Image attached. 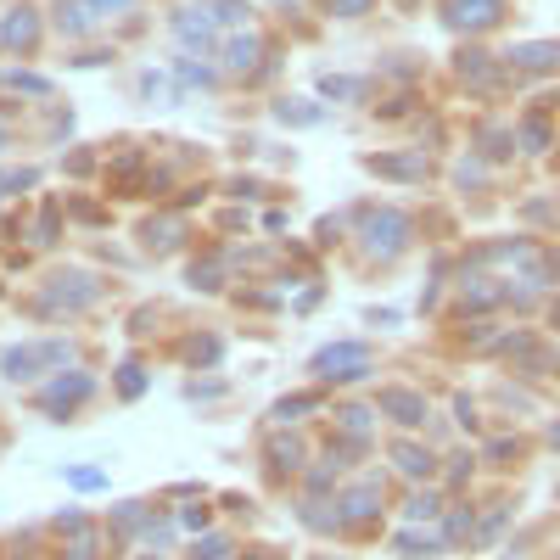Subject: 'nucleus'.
<instances>
[{
  "instance_id": "f257e3e1",
  "label": "nucleus",
  "mask_w": 560,
  "mask_h": 560,
  "mask_svg": "<svg viewBox=\"0 0 560 560\" xmlns=\"http://www.w3.org/2000/svg\"><path fill=\"white\" fill-rule=\"evenodd\" d=\"M359 241L370 258H398L409 247V219L398 208H370L359 219Z\"/></svg>"
},
{
  "instance_id": "f03ea898",
  "label": "nucleus",
  "mask_w": 560,
  "mask_h": 560,
  "mask_svg": "<svg viewBox=\"0 0 560 560\" xmlns=\"http://www.w3.org/2000/svg\"><path fill=\"white\" fill-rule=\"evenodd\" d=\"M68 359H73L68 342H23V348H12L0 359V370H6V381H34V376H45L51 364H68Z\"/></svg>"
},
{
  "instance_id": "7ed1b4c3",
  "label": "nucleus",
  "mask_w": 560,
  "mask_h": 560,
  "mask_svg": "<svg viewBox=\"0 0 560 560\" xmlns=\"http://www.w3.org/2000/svg\"><path fill=\"white\" fill-rule=\"evenodd\" d=\"M314 376L320 381H364L370 376V348L364 342H331L314 353Z\"/></svg>"
},
{
  "instance_id": "20e7f679",
  "label": "nucleus",
  "mask_w": 560,
  "mask_h": 560,
  "mask_svg": "<svg viewBox=\"0 0 560 560\" xmlns=\"http://www.w3.org/2000/svg\"><path fill=\"white\" fill-rule=\"evenodd\" d=\"M101 297V286L90 275H51V286H45V297H40V314H51V308H90Z\"/></svg>"
},
{
  "instance_id": "39448f33",
  "label": "nucleus",
  "mask_w": 560,
  "mask_h": 560,
  "mask_svg": "<svg viewBox=\"0 0 560 560\" xmlns=\"http://www.w3.org/2000/svg\"><path fill=\"white\" fill-rule=\"evenodd\" d=\"M504 17V0H443V23L454 34H482Z\"/></svg>"
},
{
  "instance_id": "423d86ee",
  "label": "nucleus",
  "mask_w": 560,
  "mask_h": 560,
  "mask_svg": "<svg viewBox=\"0 0 560 560\" xmlns=\"http://www.w3.org/2000/svg\"><path fill=\"white\" fill-rule=\"evenodd\" d=\"M90 392H96V381L84 376V370H73V376H68V370H62V376H56L51 387L40 392V409H51V415H62V409H68V404H84Z\"/></svg>"
},
{
  "instance_id": "0eeeda50",
  "label": "nucleus",
  "mask_w": 560,
  "mask_h": 560,
  "mask_svg": "<svg viewBox=\"0 0 560 560\" xmlns=\"http://www.w3.org/2000/svg\"><path fill=\"white\" fill-rule=\"evenodd\" d=\"M34 40H40V12L12 6L0 17V51H34Z\"/></svg>"
},
{
  "instance_id": "6e6552de",
  "label": "nucleus",
  "mask_w": 560,
  "mask_h": 560,
  "mask_svg": "<svg viewBox=\"0 0 560 560\" xmlns=\"http://www.w3.org/2000/svg\"><path fill=\"white\" fill-rule=\"evenodd\" d=\"M376 510H381V482H359V488H348L336 499V521H342V527H359V521H370Z\"/></svg>"
},
{
  "instance_id": "1a4fd4ad",
  "label": "nucleus",
  "mask_w": 560,
  "mask_h": 560,
  "mask_svg": "<svg viewBox=\"0 0 560 560\" xmlns=\"http://www.w3.org/2000/svg\"><path fill=\"white\" fill-rule=\"evenodd\" d=\"M381 415H392L398 426H420L426 420V398L415 387H381Z\"/></svg>"
},
{
  "instance_id": "9d476101",
  "label": "nucleus",
  "mask_w": 560,
  "mask_h": 560,
  "mask_svg": "<svg viewBox=\"0 0 560 560\" xmlns=\"http://www.w3.org/2000/svg\"><path fill=\"white\" fill-rule=\"evenodd\" d=\"M258 56H264V40H258L252 28H241V34L224 40V68H230V73H252V68H258Z\"/></svg>"
},
{
  "instance_id": "9b49d317",
  "label": "nucleus",
  "mask_w": 560,
  "mask_h": 560,
  "mask_svg": "<svg viewBox=\"0 0 560 560\" xmlns=\"http://www.w3.org/2000/svg\"><path fill=\"white\" fill-rule=\"evenodd\" d=\"M370 168H376V174H387V180H426V152H392V157H370Z\"/></svg>"
},
{
  "instance_id": "f8f14e48",
  "label": "nucleus",
  "mask_w": 560,
  "mask_h": 560,
  "mask_svg": "<svg viewBox=\"0 0 560 560\" xmlns=\"http://www.w3.org/2000/svg\"><path fill=\"white\" fill-rule=\"evenodd\" d=\"M174 34H180L191 51H208L213 45V17L202 12V6H185V12H174Z\"/></svg>"
},
{
  "instance_id": "ddd939ff",
  "label": "nucleus",
  "mask_w": 560,
  "mask_h": 560,
  "mask_svg": "<svg viewBox=\"0 0 560 560\" xmlns=\"http://www.w3.org/2000/svg\"><path fill=\"white\" fill-rule=\"evenodd\" d=\"M510 62H516V68H527V73H555V68H560V45H555V40L516 45V51H510Z\"/></svg>"
},
{
  "instance_id": "4468645a",
  "label": "nucleus",
  "mask_w": 560,
  "mask_h": 560,
  "mask_svg": "<svg viewBox=\"0 0 560 560\" xmlns=\"http://www.w3.org/2000/svg\"><path fill=\"white\" fill-rule=\"evenodd\" d=\"M56 28H62V34H73V40H84V34L96 28L90 0H62V6H56Z\"/></svg>"
},
{
  "instance_id": "2eb2a0df",
  "label": "nucleus",
  "mask_w": 560,
  "mask_h": 560,
  "mask_svg": "<svg viewBox=\"0 0 560 560\" xmlns=\"http://www.w3.org/2000/svg\"><path fill=\"white\" fill-rule=\"evenodd\" d=\"M460 297H465V308H493V303L504 297V286H493L488 275H465Z\"/></svg>"
},
{
  "instance_id": "dca6fc26",
  "label": "nucleus",
  "mask_w": 560,
  "mask_h": 560,
  "mask_svg": "<svg viewBox=\"0 0 560 560\" xmlns=\"http://www.w3.org/2000/svg\"><path fill=\"white\" fill-rule=\"evenodd\" d=\"M392 460H398V471H404V476H415V482H420V476H432V454H426V448H415V443H398V448H392Z\"/></svg>"
},
{
  "instance_id": "f3484780",
  "label": "nucleus",
  "mask_w": 560,
  "mask_h": 560,
  "mask_svg": "<svg viewBox=\"0 0 560 560\" xmlns=\"http://www.w3.org/2000/svg\"><path fill=\"white\" fill-rule=\"evenodd\" d=\"M392 549H398V555H409V560H420V555H437V549H443V538H432V532H398V538H392Z\"/></svg>"
},
{
  "instance_id": "a211bd4d",
  "label": "nucleus",
  "mask_w": 560,
  "mask_h": 560,
  "mask_svg": "<svg viewBox=\"0 0 560 560\" xmlns=\"http://www.w3.org/2000/svg\"><path fill=\"white\" fill-rule=\"evenodd\" d=\"M320 90H325V96H336V101H359V96H370V79H348V73H325V79H320Z\"/></svg>"
},
{
  "instance_id": "6ab92c4d",
  "label": "nucleus",
  "mask_w": 560,
  "mask_h": 560,
  "mask_svg": "<svg viewBox=\"0 0 560 560\" xmlns=\"http://www.w3.org/2000/svg\"><path fill=\"white\" fill-rule=\"evenodd\" d=\"M202 12H208L213 23H230V28H236V23H247L252 6H247V0H202Z\"/></svg>"
},
{
  "instance_id": "aec40b11",
  "label": "nucleus",
  "mask_w": 560,
  "mask_h": 560,
  "mask_svg": "<svg viewBox=\"0 0 560 560\" xmlns=\"http://www.w3.org/2000/svg\"><path fill=\"white\" fill-rule=\"evenodd\" d=\"M460 79H471V84H493V62H488V51H460Z\"/></svg>"
},
{
  "instance_id": "412c9836",
  "label": "nucleus",
  "mask_w": 560,
  "mask_h": 560,
  "mask_svg": "<svg viewBox=\"0 0 560 560\" xmlns=\"http://www.w3.org/2000/svg\"><path fill=\"white\" fill-rule=\"evenodd\" d=\"M404 516H409V521H437V516H443V499H437L432 488H426V493H409Z\"/></svg>"
},
{
  "instance_id": "4be33fe9",
  "label": "nucleus",
  "mask_w": 560,
  "mask_h": 560,
  "mask_svg": "<svg viewBox=\"0 0 560 560\" xmlns=\"http://www.w3.org/2000/svg\"><path fill=\"white\" fill-rule=\"evenodd\" d=\"M0 84H6V90H23V96H51V79H40V73H23V68H12Z\"/></svg>"
},
{
  "instance_id": "5701e85b",
  "label": "nucleus",
  "mask_w": 560,
  "mask_h": 560,
  "mask_svg": "<svg viewBox=\"0 0 560 560\" xmlns=\"http://www.w3.org/2000/svg\"><path fill=\"white\" fill-rule=\"evenodd\" d=\"M269 460H275L280 471H297V465H303V443H297V437H275V443H269Z\"/></svg>"
},
{
  "instance_id": "b1692460",
  "label": "nucleus",
  "mask_w": 560,
  "mask_h": 560,
  "mask_svg": "<svg viewBox=\"0 0 560 560\" xmlns=\"http://www.w3.org/2000/svg\"><path fill=\"white\" fill-rule=\"evenodd\" d=\"M370 420H376V409L348 404V409H342V432H348V437H364V432H370Z\"/></svg>"
},
{
  "instance_id": "393cba45",
  "label": "nucleus",
  "mask_w": 560,
  "mask_h": 560,
  "mask_svg": "<svg viewBox=\"0 0 560 560\" xmlns=\"http://www.w3.org/2000/svg\"><path fill=\"white\" fill-rule=\"evenodd\" d=\"M146 241H152V247L157 252H168V247H174V241H180V224H174V219H163V224H146Z\"/></svg>"
},
{
  "instance_id": "a878e982",
  "label": "nucleus",
  "mask_w": 560,
  "mask_h": 560,
  "mask_svg": "<svg viewBox=\"0 0 560 560\" xmlns=\"http://www.w3.org/2000/svg\"><path fill=\"white\" fill-rule=\"evenodd\" d=\"M118 392H124V398H140V392H146V370H140V364H124V370H118Z\"/></svg>"
},
{
  "instance_id": "bb28decb",
  "label": "nucleus",
  "mask_w": 560,
  "mask_h": 560,
  "mask_svg": "<svg viewBox=\"0 0 560 560\" xmlns=\"http://www.w3.org/2000/svg\"><path fill=\"white\" fill-rule=\"evenodd\" d=\"M275 118L280 124H320V107H292V101H280Z\"/></svg>"
},
{
  "instance_id": "cd10ccee",
  "label": "nucleus",
  "mask_w": 560,
  "mask_h": 560,
  "mask_svg": "<svg viewBox=\"0 0 560 560\" xmlns=\"http://www.w3.org/2000/svg\"><path fill=\"white\" fill-rule=\"evenodd\" d=\"M521 140H527V152H544V146H549V124H544V118H527V124H521Z\"/></svg>"
},
{
  "instance_id": "c85d7f7f",
  "label": "nucleus",
  "mask_w": 560,
  "mask_h": 560,
  "mask_svg": "<svg viewBox=\"0 0 560 560\" xmlns=\"http://www.w3.org/2000/svg\"><path fill=\"white\" fill-rule=\"evenodd\" d=\"M303 409H314V392H297V398H280L275 404V420H297Z\"/></svg>"
},
{
  "instance_id": "c756f323",
  "label": "nucleus",
  "mask_w": 560,
  "mask_h": 560,
  "mask_svg": "<svg viewBox=\"0 0 560 560\" xmlns=\"http://www.w3.org/2000/svg\"><path fill=\"white\" fill-rule=\"evenodd\" d=\"M331 6V17H364V12H376V0H325Z\"/></svg>"
},
{
  "instance_id": "7c9ffc66",
  "label": "nucleus",
  "mask_w": 560,
  "mask_h": 560,
  "mask_svg": "<svg viewBox=\"0 0 560 560\" xmlns=\"http://www.w3.org/2000/svg\"><path fill=\"white\" fill-rule=\"evenodd\" d=\"M34 180H40L34 168H6V174H0V191H23V185H34Z\"/></svg>"
},
{
  "instance_id": "2f4dec72",
  "label": "nucleus",
  "mask_w": 560,
  "mask_h": 560,
  "mask_svg": "<svg viewBox=\"0 0 560 560\" xmlns=\"http://www.w3.org/2000/svg\"><path fill=\"white\" fill-rule=\"evenodd\" d=\"M230 555V538H202V544H196V560H224Z\"/></svg>"
},
{
  "instance_id": "473e14b6",
  "label": "nucleus",
  "mask_w": 560,
  "mask_h": 560,
  "mask_svg": "<svg viewBox=\"0 0 560 560\" xmlns=\"http://www.w3.org/2000/svg\"><path fill=\"white\" fill-rule=\"evenodd\" d=\"M180 79L185 84H213V68H202V62H191V56H185V62H180Z\"/></svg>"
},
{
  "instance_id": "72a5a7b5",
  "label": "nucleus",
  "mask_w": 560,
  "mask_h": 560,
  "mask_svg": "<svg viewBox=\"0 0 560 560\" xmlns=\"http://www.w3.org/2000/svg\"><path fill=\"white\" fill-rule=\"evenodd\" d=\"M460 532H471V510H454V516H448V527H443V544H454Z\"/></svg>"
},
{
  "instance_id": "f704fd0d",
  "label": "nucleus",
  "mask_w": 560,
  "mask_h": 560,
  "mask_svg": "<svg viewBox=\"0 0 560 560\" xmlns=\"http://www.w3.org/2000/svg\"><path fill=\"white\" fill-rule=\"evenodd\" d=\"M140 90H146V96H174V84H168L163 73H140Z\"/></svg>"
},
{
  "instance_id": "c9c22d12",
  "label": "nucleus",
  "mask_w": 560,
  "mask_h": 560,
  "mask_svg": "<svg viewBox=\"0 0 560 560\" xmlns=\"http://www.w3.org/2000/svg\"><path fill=\"white\" fill-rule=\"evenodd\" d=\"M62 476H68L73 488H107V476L101 471H62Z\"/></svg>"
},
{
  "instance_id": "e433bc0d",
  "label": "nucleus",
  "mask_w": 560,
  "mask_h": 560,
  "mask_svg": "<svg viewBox=\"0 0 560 560\" xmlns=\"http://www.w3.org/2000/svg\"><path fill=\"white\" fill-rule=\"evenodd\" d=\"M191 286H208V292H213V286H219V264H196L191 269Z\"/></svg>"
},
{
  "instance_id": "4c0bfd02",
  "label": "nucleus",
  "mask_w": 560,
  "mask_h": 560,
  "mask_svg": "<svg viewBox=\"0 0 560 560\" xmlns=\"http://www.w3.org/2000/svg\"><path fill=\"white\" fill-rule=\"evenodd\" d=\"M129 6H135V0H90V12L96 17H118V12H129Z\"/></svg>"
},
{
  "instance_id": "58836bf2",
  "label": "nucleus",
  "mask_w": 560,
  "mask_h": 560,
  "mask_svg": "<svg viewBox=\"0 0 560 560\" xmlns=\"http://www.w3.org/2000/svg\"><path fill=\"white\" fill-rule=\"evenodd\" d=\"M185 353H191V359H219V342H213V336H208V342L196 336V342H191V348H185Z\"/></svg>"
},
{
  "instance_id": "ea45409f",
  "label": "nucleus",
  "mask_w": 560,
  "mask_h": 560,
  "mask_svg": "<svg viewBox=\"0 0 560 560\" xmlns=\"http://www.w3.org/2000/svg\"><path fill=\"white\" fill-rule=\"evenodd\" d=\"M504 516H510V510H493V516H488V521H482V532H476V538H482V544H488L493 532H499V527H504Z\"/></svg>"
},
{
  "instance_id": "a19ab883",
  "label": "nucleus",
  "mask_w": 560,
  "mask_h": 560,
  "mask_svg": "<svg viewBox=\"0 0 560 560\" xmlns=\"http://www.w3.org/2000/svg\"><path fill=\"white\" fill-rule=\"evenodd\" d=\"M40 241H56V208L40 213Z\"/></svg>"
},
{
  "instance_id": "79ce46f5",
  "label": "nucleus",
  "mask_w": 560,
  "mask_h": 560,
  "mask_svg": "<svg viewBox=\"0 0 560 560\" xmlns=\"http://www.w3.org/2000/svg\"><path fill=\"white\" fill-rule=\"evenodd\" d=\"M504 140H510V135H499V129H493V135H488V157H504V152H510Z\"/></svg>"
},
{
  "instance_id": "37998d69",
  "label": "nucleus",
  "mask_w": 560,
  "mask_h": 560,
  "mask_svg": "<svg viewBox=\"0 0 560 560\" xmlns=\"http://www.w3.org/2000/svg\"><path fill=\"white\" fill-rule=\"evenodd\" d=\"M0 146H6V124H0Z\"/></svg>"
},
{
  "instance_id": "c03bdc74",
  "label": "nucleus",
  "mask_w": 560,
  "mask_h": 560,
  "mask_svg": "<svg viewBox=\"0 0 560 560\" xmlns=\"http://www.w3.org/2000/svg\"><path fill=\"white\" fill-rule=\"evenodd\" d=\"M0 448H6V437H0Z\"/></svg>"
}]
</instances>
